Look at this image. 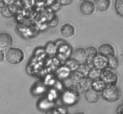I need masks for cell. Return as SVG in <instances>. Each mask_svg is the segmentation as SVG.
Returning <instances> with one entry per match:
<instances>
[{
  "label": "cell",
  "mask_w": 123,
  "mask_h": 114,
  "mask_svg": "<svg viewBox=\"0 0 123 114\" xmlns=\"http://www.w3.org/2000/svg\"><path fill=\"white\" fill-rule=\"evenodd\" d=\"M7 60L11 64H19L25 59V54L24 51L20 48L12 47L7 50L6 54Z\"/></svg>",
  "instance_id": "1"
},
{
  "label": "cell",
  "mask_w": 123,
  "mask_h": 114,
  "mask_svg": "<svg viewBox=\"0 0 123 114\" xmlns=\"http://www.w3.org/2000/svg\"><path fill=\"white\" fill-rule=\"evenodd\" d=\"M102 98L110 102H116L121 96V92L117 85L106 86L101 93Z\"/></svg>",
  "instance_id": "2"
},
{
  "label": "cell",
  "mask_w": 123,
  "mask_h": 114,
  "mask_svg": "<svg viewBox=\"0 0 123 114\" xmlns=\"http://www.w3.org/2000/svg\"><path fill=\"white\" fill-rule=\"evenodd\" d=\"M100 78L105 83L106 86L117 85L118 82V75L117 73L109 68H106L101 71Z\"/></svg>",
  "instance_id": "3"
},
{
  "label": "cell",
  "mask_w": 123,
  "mask_h": 114,
  "mask_svg": "<svg viewBox=\"0 0 123 114\" xmlns=\"http://www.w3.org/2000/svg\"><path fill=\"white\" fill-rule=\"evenodd\" d=\"M79 97V94L68 88L62 93L61 100L65 106H73L77 103Z\"/></svg>",
  "instance_id": "4"
},
{
  "label": "cell",
  "mask_w": 123,
  "mask_h": 114,
  "mask_svg": "<svg viewBox=\"0 0 123 114\" xmlns=\"http://www.w3.org/2000/svg\"><path fill=\"white\" fill-rule=\"evenodd\" d=\"M13 39L12 36L7 32L0 33V50H8L12 47Z\"/></svg>",
  "instance_id": "5"
},
{
  "label": "cell",
  "mask_w": 123,
  "mask_h": 114,
  "mask_svg": "<svg viewBox=\"0 0 123 114\" xmlns=\"http://www.w3.org/2000/svg\"><path fill=\"white\" fill-rule=\"evenodd\" d=\"M94 68L100 71H103L108 68V59L105 56L97 54L92 59Z\"/></svg>",
  "instance_id": "6"
},
{
  "label": "cell",
  "mask_w": 123,
  "mask_h": 114,
  "mask_svg": "<svg viewBox=\"0 0 123 114\" xmlns=\"http://www.w3.org/2000/svg\"><path fill=\"white\" fill-rule=\"evenodd\" d=\"M98 54L109 59L115 56V50L112 45L109 43H105L99 47Z\"/></svg>",
  "instance_id": "7"
},
{
  "label": "cell",
  "mask_w": 123,
  "mask_h": 114,
  "mask_svg": "<svg viewBox=\"0 0 123 114\" xmlns=\"http://www.w3.org/2000/svg\"><path fill=\"white\" fill-rule=\"evenodd\" d=\"M80 11L84 15H91L94 12L95 7L94 2L91 0H85L80 4Z\"/></svg>",
  "instance_id": "8"
},
{
  "label": "cell",
  "mask_w": 123,
  "mask_h": 114,
  "mask_svg": "<svg viewBox=\"0 0 123 114\" xmlns=\"http://www.w3.org/2000/svg\"><path fill=\"white\" fill-rule=\"evenodd\" d=\"M73 59L78 62L79 64L85 63L88 58V54L86 49L84 48H78L73 53Z\"/></svg>",
  "instance_id": "9"
},
{
  "label": "cell",
  "mask_w": 123,
  "mask_h": 114,
  "mask_svg": "<svg viewBox=\"0 0 123 114\" xmlns=\"http://www.w3.org/2000/svg\"><path fill=\"white\" fill-rule=\"evenodd\" d=\"M37 105V108L39 110L42 111H47L55 108V102L52 101L46 97L40 99Z\"/></svg>",
  "instance_id": "10"
},
{
  "label": "cell",
  "mask_w": 123,
  "mask_h": 114,
  "mask_svg": "<svg viewBox=\"0 0 123 114\" xmlns=\"http://www.w3.org/2000/svg\"><path fill=\"white\" fill-rule=\"evenodd\" d=\"M60 32L64 38H70L73 37L75 33V28L73 25L67 23L64 24L61 26Z\"/></svg>",
  "instance_id": "11"
},
{
  "label": "cell",
  "mask_w": 123,
  "mask_h": 114,
  "mask_svg": "<svg viewBox=\"0 0 123 114\" xmlns=\"http://www.w3.org/2000/svg\"><path fill=\"white\" fill-rule=\"evenodd\" d=\"M100 94V93H98L91 88L85 92V98L86 101L88 102L89 103H94L97 102L99 100Z\"/></svg>",
  "instance_id": "12"
},
{
  "label": "cell",
  "mask_w": 123,
  "mask_h": 114,
  "mask_svg": "<svg viewBox=\"0 0 123 114\" xmlns=\"http://www.w3.org/2000/svg\"><path fill=\"white\" fill-rule=\"evenodd\" d=\"M72 72L65 65L61 66L59 68L56 72V76L61 81H64L69 78Z\"/></svg>",
  "instance_id": "13"
},
{
  "label": "cell",
  "mask_w": 123,
  "mask_h": 114,
  "mask_svg": "<svg viewBox=\"0 0 123 114\" xmlns=\"http://www.w3.org/2000/svg\"><path fill=\"white\" fill-rule=\"evenodd\" d=\"M60 49H56V53L58 52L59 58H61V60L63 59H66V60H67V57H69L70 55L72 54V49L70 48V47L67 46L66 44L62 45L60 47Z\"/></svg>",
  "instance_id": "14"
},
{
  "label": "cell",
  "mask_w": 123,
  "mask_h": 114,
  "mask_svg": "<svg viewBox=\"0 0 123 114\" xmlns=\"http://www.w3.org/2000/svg\"><path fill=\"white\" fill-rule=\"evenodd\" d=\"M111 0H94V4L95 7L96 9L101 11H106L109 9L111 6Z\"/></svg>",
  "instance_id": "15"
},
{
  "label": "cell",
  "mask_w": 123,
  "mask_h": 114,
  "mask_svg": "<svg viewBox=\"0 0 123 114\" xmlns=\"http://www.w3.org/2000/svg\"><path fill=\"white\" fill-rule=\"evenodd\" d=\"M85 77L86 76H84L80 72L76 71L71 72L68 79L72 84H79Z\"/></svg>",
  "instance_id": "16"
},
{
  "label": "cell",
  "mask_w": 123,
  "mask_h": 114,
  "mask_svg": "<svg viewBox=\"0 0 123 114\" xmlns=\"http://www.w3.org/2000/svg\"><path fill=\"white\" fill-rule=\"evenodd\" d=\"M106 86L105 83L100 78L93 80L92 81V84H91V88L100 93L104 90Z\"/></svg>",
  "instance_id": "17"
},
{
  "label": "cell",
  "mask_w": 123,
  "mask_h": 114,
  "mask_svg": "<svg viewBox=\"0 0 123 114\" xmlns=\"http://www.w3.org/2000/svg\"><path fill=\"white\" fill-rule=\"evenodd\" d=\"M64 65L71 72H74L78 70L80 64L73 59H69L65 62Z\"/></svg>",
  "instance_id": "18"
},
{
  "label": "cell",
  "mask_w": 123,
  "mask_h": 114,
  "mask_svg": "<svg viewBox=\"0 0 123 114\" xmlns=\"http://www.w3.org/2000/svg\"><path fill=\"white\" fill-rule=\"evenodd\" d=\"M92 80L89 78L88 77H85L81 82L78 84L79 85V87L82 89V91H86L87 90L91 88V84H92Z\"/></svg>",
  "instance_id": "19"
},
{
  "label": "cell",
  "mask_w": 123,
  "mask_h": 114,
  "mask_svg": "<svg viewBox=\"0 0 123 114\" xmlns=\"http://www.w3.org/2000/svg\"><path fill=\"white\" fill-rule=\"evenodd\" d=\"M119 66V60L116 56L110 57L108 59V68L112 70H115Z\"/></svg>",
  "instance_id": "20"
},
{
  "label": "cell",
  "mask_w": 123,
  "mask_h": 114,
  "mask_svg": "<svg viewBox=\"0 0 123 114\" xmlns=\"http://www.w3.org/2000/svg\"><path fill=\"white\" fill-rule=\"evenodd\" d=\"M101 71H102L98 70V69H96L95 68H92V69H90V72L88 74L87 77H88L89 78L91 79L92 81L95 80H97V79L100 78V77Z\"/></svg>",
  "instance_id": "21"
},
{
  "label": "cell",
  "mask_w": 123,
  "mask_h": 114,
  "mask_svg": "<svg viewBox=\"0 0 123 114\" xmlns=\"http://www.w3.org/2000/svg\"><path fill=\"white\" fill-rule=\"evenodd\" d=\"M115 8L117 14L123 17V0H115Z\"/></svg>",
  "instance_id": "22"
},
{
  "label": "cell",
  "mask_w": 123,
  "mask_h": 114,
  "mask_svg": "<svg viewBox=\"0 0 123 114\" xmlns=\"http://www.w3.org/2000/svg\"><path fill=\"white\" fill-rule=\"evenodd\" d=\"M90 69H91V68H90L86 63H82V64H80L79 68H78V69L77 71L80 72L81 74H82L84 76L86 77V76H88V74Z\"/></svg>",
  "instance_id": "23"
},
{
  "label": "cell",
  "mask_w": 123,
  "mask_h": 114,
  "mask_svg": "<svg viewBox=\"0 0 123 114\" xmlns=\"http://www.w3.org/2000/svg\"><path fill=\"white\" fill-rule=\"evenodd\" d=\"M46 51L49 54H56V46L55 44L49 42L46 46Z\"/></svg>",
  "instance_id": "24"
},
{
  "label": "cell",
  "mask_w": 123,
  "mask_h": 114,
  "mask_svg": "<svg viewBox=\"0 0 123 114\" xmlns=\"http://www.w3.org/2000/svg\"><path fill=\"white\" fill-rule=\"evenodd\" d=\"M52 114H69L67 109L64 107H55L51 109Z\"/></svg>",
  "instance_id": "25"
},
{
  "label": "cell",
  "mask_w": 123,
  "mask_h": 114,
  "mask_svg": "<svg viewBox=\"0 0 123 114\" xmlns=\"http://www.w3.org/2000/svg\"><path fill=\"white\" fill-rule=\"evenodd\" d=\"M86 53H87L88 57H94L98 54L97 49L94 46H89L86 49Z\"/></svg>",
  "instance_id": "26"
},
{
  "label": "cell",
  "mask_w": 123,
  "mask_h": 114,
  "mask_svg": "<svg viewBox=\"0 0 123 114\" xmlns=\"http://www.w3.org/2000/svg\"><path fill=\"white\" fill-rule=\"evenodd\" d=\"M1 13L6 17H11L13 16V13L8 5H6L1 9Z\"/></svg>",
  "instance_id": "27"
},
{
  "label": "cell",
  "mask_w": 123,
  "mask_h": 114,
  "mask_svg": "<svg viewBox=\"0 0 123 114\" xmlns=\"http://www.w3.org/2000/svg\"><path fill=\"white\" fill-rule=\"evenodd\" d=\"M58 18L57 16H55L54 18L51 19V20L50 21V22L49 23V25L50 26V27H54L56 26H57L58 24Z\"/></svg>",
  "instance_id": "28"
},
{
  "label": "cell",
  "mask_w": 123,
  "mask_h": 114,
  "mask_svg": "<svg viewBox=\"0 0 123 114\" xmlns=\"http://www.w3.org/2000/svg\"><path fill=\"white\" fill-rule=\"evenodd\" d=\"M61 5H68L72 4L73 0H58Z\"/></svg>",
  "instance_id": "29"
},
{
  "label": "cell",
  "mask_w": 123,
  "mask_h": 114,
  "mask_svg": "<svg viewBox=\"0 0 123 114\" xmlns=\"http://www.w3.org/2000/svg\"><path fill=\"white\" fill-rule=\"evenodd\" d=\"M5 57H6V56H5L4 52L3 51L0 50V63H1L2 62H3Z\"/></svg>",
  "instance_id": "30"
},
{
  "label": "cell",
  "mask_w": 123,
  "mask_h": 114,
  "mask_svg": "<svg viewBox=\"0 0 123 114\" xmlns=\"http://www.w3.org/2000/svg\"><path fill=\"white\" fill-rule=\"evenodd\" d=\"M117 114H123V104L120 105L118 108Z\"/></svg>",
  "instance_id": "31"
},
{
  "label": "cell",
  "mask_w": 123,
  "mask_h": 114,
  "mask_svg": "<svg viewBox=\"0 0 123 114\" xmlns=\"http://www.w3.org/2000/svg\"><path fill=\"white\" fill-rule=\"evenodd\" d=\"M6 6L4 0H0V8H2Z\"/></svg>",
  "instance_id": "32"
},
{
  "label": "cell",
  "mask_w": 123,
  "mask_h": 114,
  "mask_svg": "<svg viewBox=\"0 0 123 114\" xmlns=\"http://www.w3.org/2000/svg\"><path fill=\"white\" fill-rule=\"evenodd\" d=\"M74 114H85L82 112H75Z\"/></svg>",
  "instance_id": "33"
},
{
  "label": "cell",
  "mask_w": 123,
  "mask_h": 114,
  "mask_svg": "<svg viewBox=\"0 0 123 114\" xmlns=\"http://www.w3.org/2000/svg\"><path fill=\"white\" fill-rule=\"evenodd\" d=\"M1 9H2V8H0V12H1Z\"/></svg>",
  "instance_id": "34"
},
{
  "label": "cell",
  "mask_w": 123,
  "mask_h": 114,
  "mask_svg": "<svg viewBox=\"0 0 123 114\" xmlns=\"http://www.w3.org/2000/svg\"><path fill=\"white\" fill-rule=\"evenodd\" d=\"M81 1H85V0H81Z\"/></svg>",
  "instance_id": "35"
}]
</instances>
